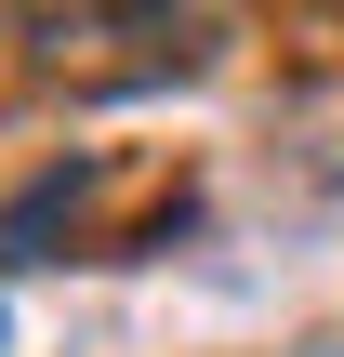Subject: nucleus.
Here are the masks:
<instances>
[{
  "mask_svg": "<svg viewBox=\"0 0 344 357\" xmlns=\"http://www.w3.org/2000/svg\"><path fill=\"white\" fill-rule=\"evenodd\" d=\"M27 79L80 93V106H133V93H186L252 40V0H13Z\"/></svg>",
  "mask_w": 344,
  "mask_h": 357,
  "instance_id": "f257e3e1",
  "label": "nucleus"
},
{
  "mask_svg": "<svg viewBox=\"0 0 344 357\" xmlns=\"http://www.w3.org/2000/svg\"><path fill=\"white\" fill-rule=\"evenodd\" d=\"M106 199H119V159H53L40 185H13L0 265H146L133 225H106Z\"/></svg>",
  "mask_w": 344,
  "mask_h": 357,
  "instance_id": "f03ea898",
  "label": "nucleus"
}]
</instances>
